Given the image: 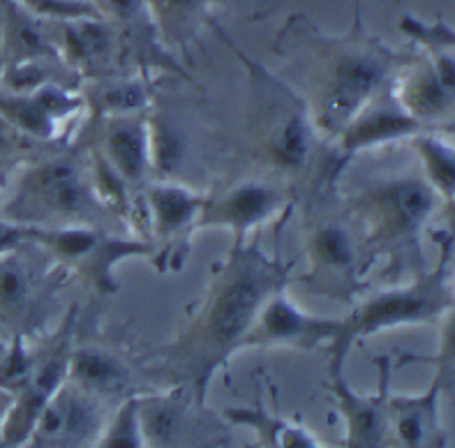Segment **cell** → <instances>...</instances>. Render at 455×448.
Masks as SVG:
<instances>
[{
  "mask_svg": "<svg viewBox=\"0 0 455 448\" xmlns=\"http://www.w3.org/2000/svg\"><path fill=\"white\" fill-rule=\"evenodd\" d=\"M294 266L261 247L259 234L231 243L213 266L204 299L192 308L176 340L162 349V370L204 404L215 372L243 351L245 335L273 293L289 287Z\"/></svg>",
  "mask_w": 455,
  "mask_h": 448,
  "instance_id": "6da1fadb",
  "label": "cell"
},
{
  "mask_svg": "<svg viewBox=\"0 0 455 448\" xmlns=\"http://www.w3.org/2000/svg\"><path fill=\"white\" fill-rule=\"evenodd\" d=\"M275 53L299 68L300 88L294 91L306 100L323 141H333L414 58L370 35L363 23H352L349 33L333 37L303 14L287 19L277 35Z\"/></svg>",
  "mask_w": 455,
  "mask_h": 448,
  "instance_id": "7a4b0ae2",
  "label": "cell"
},
{
  "mask_svg": "<svg viewBox=\"0 0 455 448\" xmlns=\"http://www.w3.org/2000/svg\"><path fill=\"white\" fill-rule=\"evenodd\" d=\"M437 238V264L421 270L411 282L393 284L354 300L352 312L342 316V338L331 351V370H342L347 354L354 345L372 335L407 326L442 324L455 308L453 289V236L449 231L435 234Z\"/></svg>",
  "mask_w": 455,
  "mask_h": 448,
  "instance_id": "3957f363",
  "label": "cell"
},
{
  "mask_svg": "<svg viewBox=\"0 0 455 448\" xmlns=\"http://www.w3.org/2000/svg\"><path fill=\"white\" fill-rule=\"evenodd\" d=\"M222 40L248 69L250 134L254 156L283 183L306 176L315 157V146L322 139L306 100L289 86V81L231 44L227 35H222Z\"/></svg>",
  "mask_w": 455,
  "mask_h": 448,
  "instance_id": "277c9868",
  "label": "cell"
},
{
  "mask_svg": "<svg viewBox=\"0 0 455 448\" xmlns=\"http://www.w3.org/2000/svg\"><path fill=\"white\" fill-rule=\"evenodd\" d=\"M109 208L95 192L91 167L56 156L26 164L5 183L0 218L23 227H102Z\"/></svg>",
  "mask_w": 455,
  "mask_h": 448,
  "instance_id": "5b68a950",
  "label": "cell"
},
{
  "mask_svg": "<svg viewBox=\"0 0 455 448\" xmlns=\"http://www.w3.org/2000/svg\"><path fill=\"white\" fill-rule=\"evenodd\" d=\"M442 199L421 173H393L361 183L349 195V208L363 234L365 261L421 254V236Z\"/></svg>",
  "mask_w": 455,
  "mask_h": 448,
  "instance_id": "8992f818",
  "label": "cell"
},
{
  "mask_svg": "<svg viewBox=\"0 0 455 448\" xmlns=\"http://www.w3.org/2000/svg\"><path fill=\"white\" fill-rule=\"evenodd\" d=\"M30 243L56 261L65 273L79 277L95 293L118 292L116 266L132 257H156V247L141 238H123L107 227H30Z\"/></svg>",
  "mask_w": 455,
  "mask_h": 448,
  "instance_id": "52a82bcc",
  "label": "cell"
},
{
  "mask_svg": "<svg viewBox=\"0 0 455 448\" xmlns=\"http://www.w3.org/2000/svg\"><path fill=\"white\" fill-rule=\"evenodd\" d=\"M307 273L299 280L312 292L342 303H354L365 273L363 245H358L354 229L338 218L323 215L306 231Z\"/></svg>",
  "mask_w": 455,
  "mask_h": 448,
  "instance_id": "ba28073f",
  "label": "cell"
},
{
  "mask_svg": "<svg viewBox=\"0 0 455 448\" xmlns=\"http://www.w3.org/2000/svg\"><path fill=\"white\" fill-rule=\"evenodd\" d=\"M30 243L0 257V342L28 338L52 310L58 268H37L28 254Z\"/></svg>",
  "mask_w": 455,
  "mask_h": 448,
  "instance_id": "9c48e42d",
  "label": "cell"
},
{
  "mask_svg": "<svg viewBox=\"0 0 455 448\" xmlns=\"http://www.w3.org/2000/svg\"><path fill=\"white\" fill-rule=\"evenodd\" d=\"M289 208V190L280 179H243L220 195L206 196L199 231L225 229L231 234V243H243Z\"/></svg>",
  "mask_w": 455,
  "mask_h": 448,
  "instance_id": "30bf717a",
  "label": "cell"
},
{
  "mask_svg": "<svg viewBox=\"0 0 455 448\" xmlns=\"http://www.w3.org/2000/svg\"><path fill=\"white\" fill-rule=\"evenodd\" d=\"M342 338V316H319L303 310L280 289L266 300L254 319L250 333L245 335L243 349L254 347H289V349L331 351Z\"/></svg>",
  "mask_w": 455,
  "mask_h": 448,
  "instance_id": "8fae6325",
  "label": "cell"
},
{
  "mask_svg": "<svg viewBox=\"0 0 455 448\" xmlns=\"http://www.w3.org/2000/svg\"><path fill=\"white\" fill-rule=\"evenodd\" d=\"M206 196L173 179L150 180L144 188V213L150 227L148 243L156 247L153 264L160 270L179 264L176 250L188 245L206 206Z\"/></svg>",
  "mask_w": 455,
  "mask_h": 448,
  "instance_id": "7c38bea8",
  "label": "cell"
},
{
  "mask_svg": "<svg viewBox=\"0 0 455 448\" xmlns=\"http://www.w3.org/2000/svg\"><path fill=\"white\" fill-rule=\"evenodd\" d=\"M75 324L76 312L69 310L58 324L53 335L44 342L42 351H35V365L28 381L17 393V403L12 407V414L5 426V442L10 446H19L30 437L35 420L52 400L53 393L68 381L69 351L75 345Z\"/></svg>",
  "mask_w": 455,
  "mask_h": 448,
  "instance_id": "4fadbf2b",
  "label": "cell"
},
{
  "mask_svg": "<svg viewBox=\"0 0 455 448\" xmlns=\"http://www.w3.org/2000/svg\"><path fill=\"white\" fill-rule=\"evenodd\" d=\"M400 107L430 130L446 132L453 125L455 60L453 53L411 58L391 84Z\"/></svg>",
  "mask_w": 455,
  "mask_h": 448,
  "instance_id": "5bb4252c",
  "label": "cell"
},
{
  "mask_svg": "<svg viewBox=\"0 0 455 448\" xmlns=\"http://www.w3.org/2000/svg\"><path fill=\"white\" fill-rule=\"evenodd\" d=\"M102 430V400L68 380L44 404L26 442L35 448H86Z\"/></svg>",
  "mask_w": 455,
  "mask_h": 448,
  "instance_id": "9a60e30c",
  "label": "cell"
},
{
  "mask_svg": "<svg viewBox=\"0 0 455 448\" xmlns=\"http://www.w3.org/2000/svg\"><path fill=\"white\" fill-rule=\"evenodd\" d=\"M84 111H88L84 95L58 81L28 92L0 91V118L33 141H53Z\"/></svg>",
  "mask_w": 455,
  "mask_h": 448,
  "instance_id": "2e32d148",
  "label": "cell"
},
{
  "mask_svg": "<svg viewBox=\"0 0 455 448\" xmlns=\"http://www.w3.org/2000/svg\"><path fill=\"white\" fill-rule=\"evenodd\" d=\"M391 84L381 88L375 98L347 123L345 130L333 139L335 169H338V164H347L361 153L388 144H398V141L414 139L416 134L430 130L400 107L398 98L393 95Z\"/></svg>",
  "mask_w": 455,
  "mask_h": 448,
  "instance_id": "e0dca14e",
  "label": "cell"
},
{
  "mask_svg": "<svg viewBox=\"0 0 455 448\" xmlns=\"http://www.w3.org/2000/svg\"><path fill=\"white\" fill-rule=\"evenodd\" d=\"M379 370V388L372 396L354 391L342 377V370H331V393L347 423V448H393L391 414V356H379L375 361Z\"/></svg>",
  "mask_w": 455,
  "mask_h": 448,
  "instance_id": "ac0fdd59",
  "label": "cell"
},
{
  "mask_svg": "<svg viewBox=\"0 0 455 448\" xmlns=\"http://www.w3.org/2000/svg\"><path fill=\"white\" fill-rule=\"evenodd\" d=\"M98 153L114 173L132 190L153 180V141L150 116L114 114L100 118Z\"/></svg>",
  "mask_w": 455,
  "mask_h": 448,
  "instance_id": "d6986e66",
  "label": "cell"
},
{
  "mask_svg": "<svg viewBox=\"0 0 455 448\" xmlns=\"http://www.w3.org/2000/svg\"><path fill=\"white\" fill-rule=\"evenodd\" d=\"M49 37L56 46L60 63L81 75L107 79L118 53V33L104 19H72V21L49 23Z\"/></svg>",
  "mask_w": 455,
  "mask_h": 448,
  "instance_id": "ffe728a7",
  "label": "cell"
},
{
  "mask_svg": "<svg viewBox=\"0 0 455 448\" xmlns=\"http://www.w3.org/2000/svg\"><path fill=\"white\" fill-rule=\"evenodd\" d=\"M446 381L435 374L433 384L419 396H388L391 439L395 448H444L446 432L439 420V396Z\"/></svg>",
  "mask_w": 455,
  "mask_h": 448,
  "instance_id": "44dd1931",
  "label": "cell"
},
{
  "mask_svg": "<svg viewBox=\"0 0 455 448\" xmlns=\"http://www.w3.org/2000/svg\"><path fill=\"white\" fill-rule=\"evenodd\" d=\"M68 380L95 397H116L132 384V372L114 351L95 345H72Z\"/></svg>",
  "mask_w": 455,
  "mask_h": 448,
  "instance_id": "7402d4cb",
  "label": "cell"
},
{
  "mask_svg": "<svg viewBox=\"0 0 455 448\" xmlns=\"http://www.w3.org/2000/svg\"><path fill=\"white\" fill-rule=\"evenodd\" d=\"M146 7L160 44L188 53L202 26L206 0H146Z\"/></svg>",
  "mask_w": 455,
  "mask_h": 448,
  "instance_id": "603a6c76",
  "label": "cell"
},
{
  "mask_svg": "<svg viewBox=\"0 0 455 448\" xmlns=\"http://www.w3.org/2000/svg\"><path fill=\"white\" fill-rule=\"evenodd\" d=\"M411 148L419 156L421 176L437 192L442 204H453L455 196V150L437 130L416 134L410 139Z\"/></svg>",
  "mask_w": 455,
  "mask_h": 448,
  "instance_id": "cb8c5ba5",
  "label": "cell"
},
{
  "mask_svg": "<svg viewBox=\"0 0 455 448\" xmlns=\"http://www.w3.org/2000/svg\"><path fill=\"white\" fill-rule=\"evenodd\" d=\"M225 416L236 426L254 428L266 448H322L306 428L296 426L283 416L268 414L261 404L227 409Z\"/></svg>",
  "mask_w": 455,
  "mask_h": 448,
  "instance_id": "d4e9b609",
  "label": "cell"
},
{
  "mask_svg": "<svg viewBox=\"0 0 455 448\" xmlns=\"http://www.w3.org/2000/svg\"><path fill=\"white\" fill-rule=\"evenodd\" d=\"M88 107H95L102 116L141 114L148 109V91L134 76H107L92 81L91 91L81 92Z\"/></svg>",
  "mask_w": 455,
  "mask_h": 448,
  "instance_id": "484cf974",
  "label": "cell"
},
{
  "mask_svg": "<svg viewBox=\"0 0 455 448\" xmlns=\"http://www.w3.org/2000/svg\"><path fill=\"white\" fill-rule=\"evenodd\" d=\"M144 435L139 426L137 397L130 396L123 400L111 423L100 432L95 448H144Z\"/></svg>",
  "mask_w": 455,
  "mask_h": 448,
  "instance_id": "4316f807",
  "label": "cell"
},
{
  "mask_svg": "<svg viewBox=\"0 0 455 448\" xmlns=\"http://www.w3.org/2000/svg\"><path fill=\"white\" fill-rule=\"evenodd\" d=\"M400 30H403L411 42L421 46L427 56H439V53H453L455 33L444 19H437L433 23H426L421 19L404 14L400 19Z\"/></svg>",
  "mask_w": 455,
  "mask_h": 448,
  "instance_id": "83f0119b",
  "label": "cell"
},
{
  "mask_svg": "<svg viewBox=\"0 0 455 448\" xmlns=\"http://www.w3.org/2000/svg\"><path fill=\"white\" fill-rule=\"evenodd\" d=\"M30 17L42 23L72 21V19H102L91 0H14Z\"/></svg>",
  "mask_w": 455,
  "mask_h": 448,
  "instance_id": "f1b7e54d",
  "label": "cell"
},
{
  "mask_svg": "<svg viewBox=\"0 0 455 448\" xmlns=\"http://www.w3.org/2000/svg\"><path fill=\"white\" fill-rule=\"evenodd\" d=\"M91 3L100 12V17L114 26V30L121 28L132 33V28L141 19L150 21L146 0H91Z\"/></svg>",
  "mask_w": 455,
  "mask_h": 448,
  "instance_id": "f546056e",
  "label": "cell"
},
{
  "mask_svg": "<svg viewBox=\"0 0 455 448\" xmlns=\"http://www.w3.org/2000/svg\"><path fill=\"white\" fill-rule=\"evenodd\" d=\"M30 144H33V139H28L26 134L19 132L17 127H12L10 123L0 118V164L5 160H12V157H17Z\"/></svg>",
  "mask_w": 455,
  "mask_h": 448,
  "instance_id": "4dcf8cb0",
  "label": "cell"
},
{
  "mask_svg": "<svg viewBox=\"0 0 455 448\" xmlns=\"http://www.w3.org/2000/svg\"><path fill=\"white\" fill-rule=\"evenodd\" d=\"M26 243H30V227L0 218V257L14 252Z\"/></svg>",
  "mask_w": 455,
  "mask_h": 448,
  "instance_id": "1f68e13d",
  "label": "cell"
},
{
  "mask_svg": "<svg viewBox=\"0 0 455 448\" xmlns=\"http://www.w3.org/2000/svg\"><path fill=\"white\" fill-rule=\"evenodd\" d=\"M354 23H363V17H361V0H354Z\"/></svg>",
  "mask_w": 455,
  "mask_h": 448,
  "instance_id": "d6a6232c",
  "label": "cell"
},
{
  "mask_svg": "<svg viewBox=\"0 0 455 448\" xmlns=\"http://www.w3.org/2000/svg\"><path fill=\"white\" fill-rule=\"evenodd\" d=\"M5 183H7L5 176H0V204H3V192H5Z\"/></svg>",
  "mask_w": 455,
  "mask_h": 448,
  "instance_id": "836d02e7",
  "label": "cell"
},
{
  "mask_svg": "<svg viewBox=\"0 0 455 448\" xmlns=\"http://www.w3.org/2000/svg\"><path fill=\"white\" fill-rule=\"evenodd\" d=\"M0 46H3V7H0Z\"/></svg>",
  "mask_w": 455,
  "mask_h": 448,
  "instance_id": "e575fe53",
  "label": "cell"
},
{
  "mask_svg": "<svg viewBox=\"0 0 455 448\" xmlns=\"http://www.w3.org/2000/svg\"><path fill=\"white\" fill-rule=\"evenodd\" d=\"M0 72H3V58H0Z\"/></svg>",
  "mask_w": 455,
  "mask_h": 448,
  "instance_id": "d590c367",
  "label": "cell"
},
{
  "mask_svg": "<svg viewBox=\"0 0 455 448\" xmlns=\"http://www.w3.org/2000/svg\"><path fill=\"white\" fill-rule=\"evenodd\" d=\"M3 349H5V345H3V342H0V351H3Z\"/></svg>",
  "mask_w": 455,
  "mask_h": 448,
  "instance_id": "8d00e7d4",
  "label": "cell"
}]
</instances>
